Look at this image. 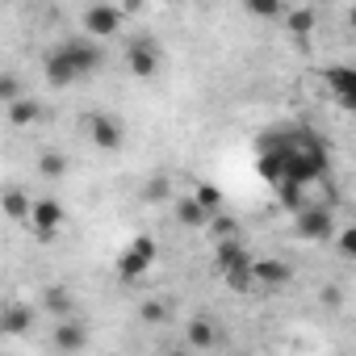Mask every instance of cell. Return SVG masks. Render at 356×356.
<instances>
[{
    "label": "cell",
    "instance_id": "obj_1",
    "mask_svg": "<svg viewBox=\"0 0 356 356\" xmlns=\"http://www.w3.org/2000/svg\"><path fill=\"white\" fill-rule=\"evenodd\" d=\"M273 151L285 155V181H298V185H310V181H323L327 176V155H323V143L310 138L306 130H289V134H268Z\"/></svg>",
    "mask_w": 356,
    "mask_h": 356
},
{
    "label": "cell",
    "instance_id": "obj_2",
    "mask_svg": "<svg viewBox=\"0 0 356 356\" xmlns=\"http://www.w3.org/2000/svg\"><path fill=\"white\" fill-rule=\"evenodd\" d=\"M155 239L151 235H134L126 248H122V256H118V277L122 281H138L151 264H155Z\"/></svg>",
    "mask_w": 356,
    "mask_h": 356
},
{
    "label": "cell",
    "instance_id": "obj_3",
    "mask_svg": "<svg viewBox=\"0 0 356 356\" xmlns=\"http://www.w3.org/2000/svg\"><path fill=\"white\" fill-rule=\"evenodd\" d=\"M293 235L306 239V243H323V239H331V235H335V218H331V210H327V206H302V210L293 214Z\"/></svg>",
    "mask_w": 356,
    "mask_h": 356
},
{
    "label": "cell",
    "instance_id": "obj_4",
    "mask_svg": "<svg viewBox=\"0 0 356 356\" xmlns=\"http://www.w3.org/2000/svg\"><path fill=\"white\" fill-rule=\"evenodd\" d=\"M122 22H126V9L122 5H101V0H97V5H88L84 9V17H80V26H84V34L88 38H113L118 30H122Z\"/></svg>",
    "mask_w": 356,
    "mask_h": 356
},
{
    "label": "cell",
    "instance_id": "obj_5",
    "mask_svg": "<svg viewBox=\"0 0 356 356\" xmlns=\"http://www.w3.org/2000/svg\"><path fill=\"white\" fill-rule=\"evenodd\" d=\"M159 59H163V51H159V42H155L151 34L130 38V47H126V67H130V76L151 80V76L159 72Z\"/></svg>",
    "mask_w": 356,
    "mask_h": 356
},
{
    "label": "cell",
    "instance_id": "obj_6",
    "mask_svg": "<svg viewBox=\"0 0 356 356\" xmlns=\"http://www.w3.org/2000/svg\"><path fill=\"white\" fill-rule=\"evenodd\" d=\"M30 227H34L38 239H55V235L67 227V210H63V202H55V197H38L34 210H30Z\"/></svg>",
    "mask_w": 356,
    "mask_h": 356
},
{
    "label": "cell",
    "instance_id": "obj_7",
    "mask_svg": "<svg viewBox=\"0 0 356 356\" xmlns=\"http://www.w3.org/2000/svg\"><path fill=\"white\" fill-rule=\"evenodd\" d=\"M252 273H256V285L260 289H285L293 281V264L281 260V256H256L252 260Z\"/></svg>",
    "mask_w": 356,
    "mask_h": 356
},
{
    "label": "cell",
    "instance_id": "obj_8",
    "mask_svg": "<svg viewBox=\"0 0 356 356\" xmlns=\"http://www.w3.org/2000/svg\"><path fill=\"white\" fill-rule=\"evenodd\" d=\"M63 51L72 55V63L80 67V76H92V72H101V63H105V55H101V38H67L63 42Z\"/></svg>",
    "mask_w": 356,
    "mask_h": 356
},
{
    "label": "cell",
    "instance_id": "obj_9",
    "mask_svg": "<svg viewBox=\"0 0 356 356\" xmlns=\"http://www.w3.org/2000/svg\"><path fill=\"white\" fill-rule=\"evenodd\" d=\"M88 138H92L101 151H118V147L126 143L122 118H113V113H92V118H88Z\"/></svg>",
    "mask_w": 356,
    "mask_h": 356
},
{
    "label": "cell",
    "instance_id": "obj_10",
    "mask_svg": "<svg viewBox=\"0 0 356 356\" xmlns=\"http://www.w3.org/2000/svg\"><path fill=\"white\" fill-rule=\"evenodd\" d=\"M51 348L55 352H84L88 348V327L80 323V318H59L55 323V331H51Z\"/></svg>",
    "mask_w": 356,
    "mask_h": 356
},
{
    "label": "cell",
    "instance_id": "obj_11",
    "mask_svg": "<svg viewBox=\"0 0 356 356\" xmlns=\"http://www.w3.org/2000/svg\"><path fill=\"white\" fill-rule=\"evenodd\" d=\"M42 72H47V84H51V88H67V84L80 80V67L72 63V55H67L63 47H55V51L42 59Z\"/></svg>",
    "mask_w": 356,
    "mask_h": 356
},
{
    "label": "cell",
    "instance_id": "obj_12",
    "mask_svg": "<svg viewBox=\"0 0 356 356\" xmlns=\"http://www.w3.org/2000/svg\"><path fill=\"white\" fill-rule=\"evenodd\" d=\"M327 88H331V97L343 105V109H352L356 113V67H327Z\"/></svg>",
    "mask_w": 356,
    "mask_h": 356
},
{
    "label": "cell",
    "instance_id": "obj_13",
    "mask_svg": "<svg viewBox=\"0 0 356 356\" xmlns=\"http://www.w3.org/2000/svg\"><path fill=\"white\" fill-rule=\"evenodd\" d=\"M172 218H176V222H181L185 231H206L214 214H210V210H206V206H202V202H197L193 193H189V197H181V202H176V206H172Z\"/></svg>",
    "mask_w": 356,
    "mask_h": 356
},
{
    "label": "cell",
    "instance_id": "obj_14",
    "mask_svg": "<svg viewBox=\"0 0 356 356\" xmlns=\"http://www.w3.org/2000/svg\"><path fill=\"white\" fill-rule=\"evenodd\" d=\"M5 118H9V126L30 130V126H38V122H42V105H38L34 97H17V101H9V105H5Z\"/></svg>",
    "mask_w": 356,
    "mask_h": 356
},
{
    "label": "cell",
    "instance_id": "obj_15",
    "mask_svg": "<svg viewBox=\"0 0 356 356\" xmlns=\"http://www.w3.org/2000/svg\"><path fill=\"white\" fill-rule=\"evenodd\" d=\"M30 323H34V310L26 302H9L0 310V331L5 335H22V331H30Z\"/></svg>",
    "mask_w": 356,
    "mask_h": 356
},
{
    "label": "cell",
    "instance_id": "obj_16",
    "mask_svg": "<svg viewBox=\"0 0 356 356\" xmlns=\"http://www.w3.org/2000/svg\"><path fill=\"white\" fill-rule=\"evenodd\" d=\"M189 348H202V352L218 348V323H214L210 314H197V318L189 323Z\"/></svg>",
    "mask_w": 356,
    "mask_h": 356
},
{
    "label": "cell",
    "instance_id": "obj_17",
    "mask_svg": "<svg viewBox=\"0 0 356 356\" xmlns=\"http://www.w3.org/2000/svg\"><path fill=\"white\" fill-rule=\"evenodd\" d=\"M214 260H218V268L227 273V268H239V264H252L256 256H252V252L243 248V239H222V243H218V256H214Z\"/></svg>",
    "mask_w": 356,
    "mask_h": 356
},
{
    "label": "cell",
    "instance_id": "obj_18",
    "mask_svg": "<svg viewBox=\"0 0 356 356\" xmlns=\"http://www.w3.org/2000/svg\"><path fill=\"white\" fill-rule=\"evenodd\" d=\"M42 306H47L55 318H67V314H76V302H72V293H67L63 285H47V289H42Z\"/></svg>",
    "mask_w": 356,
    "mask_h": 356
},
{
    "label": "cell",
    "instance_id": "obj_19",
    "mask_svg": "<svg viewBox=\"0 0 356 356\" xmlns=\"http://www.w3.org/2000/svg\"><path fill=\"white\" fill-rule=\"evenodd\" d=\"M30 210H34V202L26 197V189L9 185V189H5V214H9L13 222H30Z\"/></svg>",
    "mask_w": 356,
    "mask_h": 356
},
{
    "label": "cell",
    "instance_id": "obj_20",
    "mask_svg": "<svg viewBox=\"0 0 356 356\" xmlns=\"http://www.w3.org/2000/svg\"><path fill=\"white\" fill-rule=\"evenodd\" d=\"M38 172L47 176V181H63V176H67V155H59V151H42V155H38Z\"/></svg>",
    "mask_w": 356,
    "mask_h": 356
},
{
    "label": "cell",
    "instance_id": "obj_21",
    "mask_svg": "<svg viewBox=\"0 0 356 356\" xmlns=\"http://www.w3.org/2000/svg\"><path fill=\"white\" fill-rule=\"evenodd\" d=\"M206 231L214 235V243H222V239H239V222H235V218H227V214H214Z\"/></svg>",
    "mask_w": 356,
    "mask_h": 356
},
{
    "label": "cell",
    "instance_id": "obj_22",
    "mask_svg": "<svg viewBox=\"0 0 356 356\" xmlns=\"http://www.w3.org/2000/svg\"><path fill=\"white\" fill-rule=\"evenodd\" d=\"M193 197H197L210 214H218V210H222V189H218V185H210V181H202V185L193 189Z\"/></svg>",
    "mask_w": 356,
    "mask_h": 356
},
{
    "label": "cell",
    "instance_id": "obj_23",
    "mask_svg": "<svg viewBox=\"0 0 356 356\" xmlns=\"http://www.w3.org/2000/svg\"><path fill=\"white\" fill-rule=\"evenodd\" d=\"M285 26H289V34H310L314 30V9H293Z\"/></svg>",
    "mask_w": 356,
    "mask_h": 356
},
{
    "label": "cell",
    "instance_id": "obj_24",
    "mask_svg": "<svg viewBox=\"0 0 356 356\" xmlns=\"http://www.w3.org/2000/svg\"><path fill=\"white\" fill-rule=\"evenodd\" d=\"M335 248H339L343 260H356V222H348V227L335 235Z\"/></svg>",
    "mask_w": 356,
    "mask_h": 356
},
{
    "label": "cell",
    "instance_id": "obj_25",
    "mask_svg": "<svg viewBox=\"0 0 356 356\" xmlns=\"http://www.w3.org/2000/svg\"><path fill=\"white\" fill-rule=\"evenodd\" d=\"M243 9H248L252 17H268V22H273V17L281 13V0H243Z\"/></svg>",
    "mask_w": 356,
    "mask_h": 356
},
{
    "label": "cell",
    "instance_id": "obj_26",
    "mask_svg": "<svg viewBox=\"0 0 356 356\" xmlns=\"http://www.w3.org/2000/svg\"><path fill=\"white\" fill-rule=\"evenodd\" d=\"M138 318L155 327V323H163V318H168V306H163V302H143V306H138Z\"/></svg>",
    "mask_w": 356,
    "mask_h": 356
},
{
    "label": "cell",
    "instance_id": "obj_27",
    "mask_svg": "<svg viewBox=\"0 0 356 356\" xmlns=\"http://www.w3.org/2000/svg\"><path fill=\"white\" fill-rule=\"evenodd\" d=\"M17 97H26V92H22V80H17V76H0V101L9 105V101H17Z\"/></svg>",
    "mask_w": 356,
    "mask_h": 356
},
{
    "label": "cell",
    "instance_id": "obj_28",
    "mask_svg": "<svg viewBox=\"0 0 356 356\" xmlns=\"http://www.w3.org/2000/svg\"><path fill=\"white\" fill-rule=\"evenodd\" d=\"M318 302H323L327 310H339V306H343V289H339V285H323V289H318Z\"/></svg>",
    "mask_w": 356,
    "mask_h": 356
},
{
    "label": "cell",
    "instance_id": "obj_29",
    "mask_svg": "<svg viewBox=\"0 0 356 356\" xmlns=\"http://www.w3.org/2000/svg\"><path fill=\"white\" fill-rule=\"evenodd\" d=\"M143 5H147V0H122V9H126V17H134V13H143Z\"/></svg>",
    "mask_w": 356,
    "mask_h": 356
},
{
    "label": "cell",
    "instance_id": "obj_30",
    "mask_svg": "<svg viewBox=\"0 0 356 356\" xmlns=\"http://www.w3.org/2000/svg\"><path fill=\"white\" fill-rule=\"evenodd\" d=\"M163 189H168V185H163V181H155V185L147 189V197H151V202H159V197H163Z\"/></svg>",
    "mask_w": 356,
    "mask_h": 356
},
{
    "label": "cell",
    "instance_id": "obj_31",
    "mask_svg": "<svg viewBox=\"0 0 356 356\" xmlns=\"http://www.w3.org/2000/svg\"><path fill=\"white\" fill-rule=\"evenodd\" d=\"M348 22H352V34H356V9H352V13H348Z\"/></svg>",
    "mask_w": 356,
    "mask_h": 356
}]
</instances>
